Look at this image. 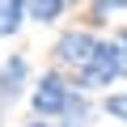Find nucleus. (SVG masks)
<instances>
[{"mask_svg": "<svg viewBox=\"0 0 127 127\" xmlns=\"http://www.w3.org/2000/svg\"><path fill=\"white\" fill-rule=\"evenodd\" d=\"M123 76H127V47L110 34V38L97 42V51L72 72V85L85 89V93H97V89H110V85L123 81Z\"/></svg>", "mask_w": 127, "mask_h": 127, "instance_id": "obj_1", "label": "nucleus"}, {"mask_svg": "<svg viewBox=\"0 0 127 127\" xmlns=\"http://www.w3.org/2000/svg\"><path fill=\"white\" fill-rule=\"evenodd\" d=\"M72 81L64 76L59 68H47L38 81H34V93H30V110L38 119H64V110H68V97H72Z\"/></svg>", "mask_w": 127, "mask_h": 127, "instance_id": "obj_2", "label": "nucleus"}, {"mask_svg": "<svg viewBox=\"0 0 127 127\" xmlns=\"http://www.w3.org/2000/svg\"><path fill=\"white\" fill-rule=\"evenodd\" d=\"M97 34H93V26H72V30H64L59 38H55V47H51V55H55V64L59 68H81V64L97 51Z\"/></svg>", "mask_w": 127, "mask_h": 127, "instance_id": "obj_3", "label": "nucleus"}, {"mask_svg": "<svg viewBox=\"0 0 127 127\" xmlns=\"http://www.w3.org/2000/svg\"><path fill=\"white\" fill-rule=\"evenodd\" d=\"M30 85V59L26 55H9L4 64H0V106H9L26 93Z\"/></svg>", "mask_w": 127, "mask_h": 127, "instance_id": "obj_4", "label": "nucleus"}, {"mask_svg": "<svg viewBox=\"0 0 127 127\" xmlns=\"http://www.w3.org/2000/svg\"><path fill=\"white\" fill-rule=\"evenodd\" d=\"M26 21H30L26 0H0V38H13Z\"/></svg>", "mask_w": 127, "mask_h": 127, "instance_id": "obj_5", "label": "nucleus"}, {"mask_svg": "<svg viewBox=\"0 0 127 127\" xmlns=\"http://www.w3.org/2000/svg\"><path fill=\"white\" fill-rule=\"evenodd\" d=\"M26 9H30V21L51 26V21H59L64 13H68L72 4H68V0H26Z\"/></svg>", "mask_w": 127, "mask_h": 127, "instance_id": "obj_6", "label": "nucleus"}, {"mask_svg": "<svg viewBox=\"0 0 127 127\" xmlns=\"http://www.w3.org/2000/svg\"><path fill=\"white\" fill-rule=\"evenodd\" d=\"M64 123H72V127H85V123H93V102H89V93H85V89H72V97H68V110H64Z\"/></svg>", "mask_w": 127, "mask_h": 127, "instance_id": "obj_7", "label": "nucleus"}, {"mask_svg": "<svg viewBox=\"0 0 127 127\" xmlns=\"http://www.w3.org/2000/svg\"><path fill=\"white\" fill-rule=\"evenodd\" d=\"M85 9H89V17H85V21L97 30V26H106V21H110V13H127V0H89Z\"/></svg>", "mask_w": 127, "mask_h": 127, "instance_id": "obj_8", "label": "nucleus"}, {"mask_svg": "<svg viewBox=\"0 0 127 127\" xmlns=\"http://www.w3.org/2000/svg\"><path fill=\"white\" fill-rule=\"evenodd\" d=\"M102 114H110V119H119V123L127 127V89L106 93V97H102Z\"/></svg>", "mask_w": 127, "mask_h": 127, "instance_id": "obj_9", "label": "nucleus"}, {"mask_svg": "<svg viewBox=\"0 0 127 127\" xmlns=\"http://www.w3.org/2000/svg\"><path fill=\"white\" fill-rule=\"evenodd\" d=\"M26 127H51V119H34V123H26Z\"/></svg>", "mask_w": 127, "mask_h": 127, "instance_id": "obj_10", "label": "nucleus"}, {"mask_svg": "<svg viewBox=\"0 0 127 127\" xmlns=\"http://www.w3.org/2000/svg\"><path fill=\"white\" fill-rule=\"evenodd\" d=\"M68 4H89V0H68Z\"/></svg>", "mask_w": 127, "mask_h": 127, "instance_id": "obj_11", "label": "nucleus"}, {"mask_svg": "<svg viewBox=\"0 0 127 127\" xmlns=\"http://www.w3.org/2000/svg\"><path fill=\"white\" fill-rule=\"evenodd\" d=\"M59 127H72V123H64V119H59Z\"/></svg>", "mask_w": 127, "mask_h": 127, "instance_id": "obj_12", "label": "nucleus"}, {"mask_svg": "<svg viewBox=\"0 0 127 127\" xmlns=\"http://www.w3.org/2000/svg\"><path fill=\"white\" fill-rule=\"evenodd\" d=\"M0 119H4V110H0Z\"/></svg>", "mask_w": 127, "mask_h": 127, "instance_id": "obj_13", "label": "nucleus"}]
</instances>
